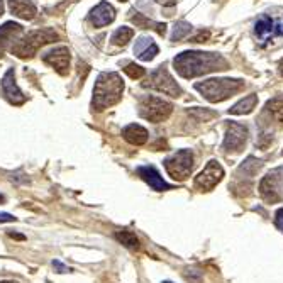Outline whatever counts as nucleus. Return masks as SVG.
<instances>
[{
  "mask_svg": "<svg viewBox=\"0 0 283 283\" xmlns=\"http://www.w3.org/2000/svg\"><path fill=\"white\" fill-rule=\"evenodd\" d=\"M9 9L14 16L26 21L34 19L36 14H38V9L31 0H9Z\"/></svg>",
  "mask_w": 283,
  "mask_h": 283,
  "instance_id": "nucleus-18",
  "label": "nucleus"
},
{
  "mask_svg": "<svg viewBox=\"0 0 283 283\" xmlns=\"http://www.w3.org/2000/svg\"><path fill=\"white\" fill-rule=\"evenodd\" d=\"M134 53H136V56L139 58V60L151 61L153 58L158 55V46H156V43L153 41L151 38H148V36H141V38L136 41V44H134Z\"/></svg>",
  "mask_w": 283,
  "mask_h": 283,
  "instance_id": "nucleus-16",
  "label": "nucleus"
},
{
  "mask_svg": "<svg viewBox=\"0 0 283 283\" xmlns=\"http://www.w3.org/2000/svg\"><path fill=\"white\" fill-rule=\"evenodd\" d=\"M53 266H56L60 271L58 273H66V271H70V268H66V266H63V264L60 261H53Z\"/></svg>",
  "mask_w": 283,
  "mask_h": 283,
  "instance_id": "nucleus-34",
  "label": "nucleus"
},
{
  "mask_svg": "<svg viewBox=\"0 0 283 283\" xmlns=\"http://www.w3.org/2000/svg\"><path fill=\"white\" fill-rule=\"evenodd\" d=\"M192 33V24H188L187 21H178L173 26V33H172V41H180V39L187 38Z\"/></svg>",
  "mask_w": 283,
  "mask_h": 283,
  "instance_id": "nucleus-26",
  "label": "nucleus"
},
{
  "mask_svg": "<svg viewBox=\"0 0 283 283\" xmlns=\"http://www.w3.org/2000/svg\"><path fill=\"white\" fill-rule=\"evenodd\" d=\"M259 195L263 200L275 204L283 199V166L269 172L259 183Z\"/></svg>",
  "mask_w": 283,
  "mask_h": 283,
  "instance_id": "nucleus-8",
  "label": "nucleus"
},
{
  "mask_svg": "<svg viewBox=\"0 0 283 283\" xmlns=\"http://www.w3.org/2000/svg\"><path fill=\"white\" fill-rule=\"evenodd\" d=\"M137 173H139V177H141L148 183V185L153 188V190L165 192V190H170V188H172L163 178H161V175L156 172L153 166H139Z\"/></svg>",
  "mask_w": 283,
  "mask_h": 283,
  "instance_id": "nucleus-14",
  "label": "nucleus"
},
{
  "mask_svg": "<svg viewBox=\"0 0 283 283\" xmlns=\"http://www.w3.org/2000/svg\"><path fill=\"white\" fill-rule=\"evenodd\" d=\"M2 200H4V197H2V195H0V202H2Z\"/></svg>",
  "mask_w": 283,
  "mask_h": 283,
  "instance_id": "nucleus-39",
  "label": "nucleus"
},
{
  "mask_svg": "<svg viewBox=\"0 0 283 283\" xmlns=\"http://www.w3.org/2000/svg\"><path fill=\"white\" fill-rule=\"evenodd\" d=\"M266 112H269L278 122L283 124V97H275L271 100H268Z\"/></svg>",
  "mask_w": 283,
  "mask_h": 283,
  "instance_id": "nucleus-25",
  "label": "nucleus"
},
{
  "mask_svg": "<svg viewBox=\"0 0 283 283\" xmlns=\"http://www.w3.org/2000/svg\"><path fill=\"white\" fill-rule=\"evenodd\" d=\"M263 166V161H259V160H256V158H248L239 166V173H244V177L246 178H251V177H254L256 173H258V170L261 168Z\"/></svg>",
  "mask_w": 283,
  "mask_h": 283,
  "instance_id": "nucleus-24",
  "label": "nucleus"
},
{
  "mask_svg": "<svg viewBox=\"0 0 283 283\" xmlns=\"http://www.w3.org/2000/svg\"><path fill=\"white\" fill-rule=\"evenodd\" d=\"M163 283H172V281H163Z\"/></svg>",
  "mask_w": 283,
  "mask_h": 283,
  "instance_id": "nucleus-40",
  "label": "nucleus"
},
{
  "mask_svg": "<svg viewBox=\"0 0 283 283\" xmlns=\"http://www.w3.org/2000/svg\"><path fill=\"white\" fill-rule=\"evenodd\" d=\"M275 226L283 232V209H278L275 214Z\"/></svg>",
  "mask_w": 283,
  "mask_h": 283,
  "instance_id": "nucleus-31",
  "label": "nucleus"
},
{
  "mask_svg": "<svg viewBox=\"0 0 283 283\" xmlns=\"http://www.w3.org/2000/svg\"><path fill=\"white\" fill-rule=\"evenodd\" d=\"M22 33V26L17 22H6V24L0 28V56L6 53L9 44L14 43L16 38Z\"/></svg>",
  "mask_w": 283,
  "mask_h": 283,
  "instance_id": "nucleus-17",
  "label": "nucleus"
},
{
  "mask_svg": "<svg viewBox=\"0 0 283 283\" xmlns=\"http://www.w3.org/2000/svg\"><path fill=\"white\" fill-rule=\"evenodd\" d=\"M120 2H125V0H120Z\"/></svg>",
  "mask_w": 283,
  "mask_h": 283,
  "instance_id": "nucleus-41",
  "label": "nucleus"
},
{
  "mask_svg": "<svg viewBox=\"0 0 283 283\" xmlns=\"http://www.w3.org/2000/svg\"><path fill=\"white\" fill-rule=\"evenodd\" d=\"M209 36H210L209 31H200V33L192 39V43H205L209 39Z\"/></svg>",
  "mask_w": 283,
  "mask_h": 283,
  "instance_id": "nucleus-30",
  "label": "nucleus"
},
{
  "mask_svg": "<svg viewBox=\"0 0 283 283\" xmlns=\"http://www.w3.org/2000/svg\"><path fill=\"white\" fill-rule=\"evenodd\" d=\"M249 131L246 125L231 122L227 125V132L222 143V150L226 153H241L244 150L246 143H248Z\"/></svg>",
  "mask_w": 283,
  "mask_h": 283,
  "instance_id": "nucleus-10",
  "label": "nucleus"
},
{
  "mask_svg": "<svg viewBox=\"0 0 283 283\" xmlns=\"http://www.w3.org/2000/svg\"><path fill=\"white\" fill-rule=\"evenodd\" d=\"M192 115H199V120H200V122H207L209 119L215 117V112H207V110L197 109V110L192 112Z\"/></svg>",
  "mask_w": 283,
  "mask_h": 283,
  "instance_id": "nucleus-29",
  "label": "nucleus"
},
{
  "mask_svg": "<svg viewBox=\"0 0 283 283\" xmlns=\"http://www.w3.org/2000/svg\"><path fill=\"white\" fill-rule=\"evenodd\" d=\"M244 88V82L242 80L234 78H209L205 82L195 83V90L207 98L209 102H224L229 97H234Z\"/></svg>",
  "mask_w": 283,
  "mask_h": 283,
  "instance_id": "nucleus-4",
  "label": "nucleus"
},
{
  "mask_svg": "<svg viewBox=\"0 0 283 283\" xmlns=\"http://www.w3.org/2000/svg\"><path fill=\"white\" fill-rule=\"evenodd\" d=\"M0 283H17V281H0Z\"/></svg>",
  "mask_w": 283,
  "mask_h": 283,
  "instance_id": "nucleus-38",
  "label": "nucleus"
},
{
  "mask_svg": "<svg viewBox=\"0 0 283 283\" xmlns=\"http://www.w3.org/2000/svg\"><path fill=\"white\" fill-rule=\"evenodd\" d=\"M256 104H258V95H254V93H251L246 98H242V100L237 102L236 105H232L231 109H229V114L232 115H244V114H251V112L254 110Z\"/></svg>",
  "mask_w": 283,
  "mask_h": 283,
  "instance_id": "nucleus-20",
  "label": "nucleus"
},
{
  "mask_svg": "<svg viewBox=\"0 0 283 283\" xmlns=\"http://www.w3.org/2000/svg\"><path fill=\"white\" fill-rule=\"evenodd\" d=\"M115 19V9L109 2H100L95 9H92L88 16V21L92 22L93 28H104L109 26Z\"/></svg>",
  "mask_w": 283,
  "mask_h": 283,
  "instance_id": "nucleus-12",
  "label": "nucleus"
},
{
  "mask_svg": "<svg viewBox=\"0 0 283 283\" xmlns=\"http://www.w3.org/2000/svg\"><path fill=\"white\" fill-rule=\"evenodd\" d=\"M58 33L53 28H43V29H36V31H31L24 36V38H21L19 41H16L14 44L11 46V53L12 55H16L17 58H33L36 53H38L39 48L46 46L49 43H55L58 41Z\"/></svg>",
  "mask_w": 283,
  "mask_h": 283,
  "instance_id": "nucleus-3",
  "label": "nucleus"
},
{
  "mask_svg": "<svg viewBox=\"0 0 283 283\" xmlns=\"http://www.w3.org/2000/svg\"><path fill=\"white\" fill-rule=\"evenodd\" d=\"M9 236H11V237H16V239H24V236H21V234H12V232H9Z\"/></svg>",
  "mask_w": 283,
  "mask_h": 283,
  "instance_id": "nucleus-35",
  "label": "nucleus"
},
{
  "mask_svg": "<svg viewBox=\"0 0 283 283\" xmlns=\"http://www.w3.org/2000/svg\"><path fill=\"white\" fill-rule=\"evenodd\" d=\"M115 239L131 251H139V248H141V242H139L137 236L131 231H117L115 232Z\"/></svg>",
  "mask_w": 283,
  "mask_h": 283,
  "instance_id": "nucleus-21",
  "label": "nucleus"
},
{
  "mask_svg": "<svg viewBox=\"0 0 283 283\" xmlns=\"http://www.w3.org/2000/svg\"><path fill=\"white\" fill-rule=\"evenodd\" d=\"M183 276H185V280L190 281V283H200L202 281V271H199V269H185Z\"/></svg>",
  "mask_w": 283,
  "mask_h": 283,
  "instance_id": "nucleus-28",
  "label": "nucleus"
},
{
  "mask_svg": "<svg viewBox=\"0 0 283 283\" xmlns=\"http://www.w3.org/2000/svg\"><path fill=\"white\" fill-rule=\"evenodd\" d=\"M4 14V0H0V16Z\"/></svg>",
  "mask_w": 283,
  "mask_h": 283,
  "instance_id": "nucleus-36",
  "label": "nucleus"
},
{
  "mask_svg": "<svg viewBox=\"0 0 283 283\" xmlns=\"http://www.w3.org/2000/svg\"><path fill=\"white\" fill-rule=\"evenodd\" d=\"M2 90H4V95L7 97V100L14 105H22L26 102V97L22 95V92L19 90L16 83V75L14 70H7V73L4 75L2 78Z\"/></svg>",
  "mask_w": 283,
  "mask_h": 283,
  "instance_id": "nucleus-13",
  "label": "nucleus"
},
{
  "mask_svg": "<svg viewBox=\"0 0 283 283\" xmlns=\"http://www.w3.org/2000/svg\"><path fill=\"white\" fill-rule=\"evenodd\" d=\"M143 85H145L146 88L156 90V92L165 93V95H170V97L182 95V88H180V85L173 80V76L170 75L166 66H158V68L150 75L148 82H145Z\"/></svg>",
  "mask_w": 283,
  "mask_h": 283,
  "instance_id": "nucleus-7",
  "label": "nucleus"
},
{
  "mask_svg": "<svg viewBox=\"0 0 283 283\" xmlns=\"http://www.w3.org/2000/svg\"><path fill=\"white\" fill-rule=\"evenodd\" d=\"M275 36H283V16L275 19Z\"/></svg>",
  "mask_w": 283,
  "mask_h": 283,
  "instance_id": "nucleus-32",
  "label": "nucleus"
},
{
  "mask_svg": "<svg viewBox=\"0 0 283 283\" xmlns=\"http://www.w3.org/2000/svg\"><path fill=\"white\" fill-rule=\"evenodd\" d=\"M124 71H125V73H127L129 76H131L132 80L143 78V76H145V73H146L145 68H143V66H139V65H136V63H129V65L124 68Z\"/></svg>",
  "mask_w": 283,
  "mask_h": 283,
  "instance_id": "nucleus-27",
  "label": "nucleus"
},
{
  "mask_svg": "<svg viewBox=\"0 0 283 283\" xmlns=\"http://www.w3.org/2000/svg\"><path fill=\"white\" fill-rule=\"evenodd\" d=\"M124 92V82L119 73H100L93 87L92 109L100 112L115 105L120 100Z\"/></svg>",
  "mask_w": 283,
  "mask_h": 283,
  "instance_id": "nucleus-2",
  "label": "nucleus"
},
{
  "mask_svg": "<svg viewBox=\"0 0 283 283\" xmlns=\"http://www.w3.org/2000/svg\"><path fill=\"white\" fill-rule=\"evenodd\" d=\"M173 66L177 73L183 78H195L200 75H207L212 71L227 70L229 65L217 53H204V51H183L175 56Z\"/></svg>",
  "mask_w": 283,
  "mask_h": 283,
  "instance_id": "nucleus-1",
  "label": "nucleus"
},
{
  "mask_svg": "<svg viewBox=\"0 0 283 283\" xmlns=\"http://www.w3.org/2000/svg\"><path fill=\"white\" fill-rule=\"evenodd\" d=\"M173 110V105L170 102L163 100L155 95H145L139 100V114L143 119L150 120V122L160 124L170 117Z\"/></svg>",
  "mask_w": 283,
  "mask_h": 283,
  "instance_id": "nucleus-6",
  "label": "nucleus"
},
{
  "mask_svg": "<svg viewBox=\"0 0 283 283\" xmlns=\"http://www.w3.org/2000/svg\"><path fill=\"white\" fill-rule=\"evenodd\" d=\"M254 34L259 43H266L275 36V19L268 14L259 16L254 22Z\"/></svg>",
  "mask_w": 283,
  "mask_h": 283,
  "instance_id": "nucleus-15",
  "label": "nucleus"
},
{
  "mask_svg": "<svg viewBox=\"0 0 283 283\" xmlns=\"http://www.w3.org/2000/svg\"><path fill=\"white\" fill-rule=\"evenodd\" d=\"M165 168L168 175L177 182H183L194 172L195 160H194V153L190 150H180L177 153H173L172 156H168L165 161Z\"/></svg>",
  "mask_w": 283,
  "mask_h": 283,
  "instance_id": "nucleus-5",
  "label": "nucleus"
},
{
  "mask_svg": "<svg viewBox=\"0 0 283 283\" xmlns=\"http://www.w3.org/2000/svg\"><path fill=\"white\" fill-rule=\"evenodd\" d=\"M222 177H224V168L221 166V163L215 160H210L209 163L205 165V168L195 177L194 185L197 190H200V192H210L219 182H221Z\"/></svg>",
  "mask_w": 283,
  "mask_h": 283,
  "instance_id": "nucleus-9",
  "label": "nucleus"
},
{
  "mask_svg": "<svg viewBox=\"0 0 283 283\" xmlns=\"http://www.w3.org/2000/svg\"><path fill=\"white\" fill-rule=\"evenodd\" d=\"M280 73H281V76H283V60L280 61Z\"/></svg>",
  "mask_w": 283,
  "mask_h": 283,
  "instance_id": "nucleus-37",
  "label": "nucleus"
},
{
  "mask_svg": "<svg viewBox=\"0 0 283 283\" xmlns=\"http://www.w3.org/2000/svg\"><path fill=\"white\" fill-rule=\"evenodd\" d=\"M132 21H134V24L137 26V28H143V29H155L156 33L161 34V36H165L166 33V26L165 24H160V22H155V21H151V19H148L146 16H143V14H136L132 17Z\"/></svg>",
  "mask_w": 283,
  "mask_h": 283,
  "instance_id": "nucleus-22",
  "label": "nucleus"
},
{
  "mask_svg": "<svg viewBox=\"0 0 283 283\" xmlns=\"http://www.w3.org/2000/svg\"><path fill=\"white\" fill-rule=\"evenodd\" d=\"M281 155H283V151H281Z\"/></svg>",
  "mask_w": 283,
  "mask_h": 283,
  "instance_id": "nucleus-42",
  "label": "nucleus"
},
{
  "mask_svg": "<svg viewBox=\"0 0 283 283\" xmlns=\"http://www.w3.org/2000/svg\"><path fill=\"white\" fill-rule=\"evenodd\" d=\"M122 136L127 143L136 145V146L145 145V143L148 141V131L139 124H129L127 127H124Z\"/></svg>",
  "mask_w": 283,
  "mask_h": 283,
  "instance_id": "nucleus-19",
  "label": "nucleus"
},
{
  "mask_svg": "<svg viewBox=\"0 0 283 283\" xmlns=\"http://www.w3.org/2000/svg\"><path fill=\"white\" fill-rule=\"evenodd\" d=\"M43 61L49 65L51 68H55L60 75H66L70 70V51L68 48L60 46L55 48L51 51L44 53L43 55Z\"/></svg>",
  "mask_w": 283,
  "mask_h": 283,
  "instance_id": "nucleus-11",
  "label": "nucleus"
},
{
  "mask_svg": "<svg viewBox=\"0 0 283 283\" xmlns=\"http://www.w3.org/2000/svg\"><path fill=\"white\" fill-rule=\"evenodd\" d=\"M132 36H134V29L127 28V26H122V28H119L114 34H112L110 41H112V44H115V46H125V44L132 39Z\"/></svg>",
  "mask_w": 283,
  "mask_h": 283,
  "instance_id": "nucleus-23",
  "label": "nucleus"
},
{
  "mask_svg": "<svg viewBox=\"0 0 283 283\" xmlns=\"http://www.w3.org/2000/svg\"><path fill=\"white\" fill-rule=\"evenodd\" d=\"M16 217L7 212H0V222H14Z\"/></svg>",
  "mask_w": 283,
  "mask_h": 283,
  "instance_id": "nucleus-33",
  "label": "nucleus"
}]
</instances>
